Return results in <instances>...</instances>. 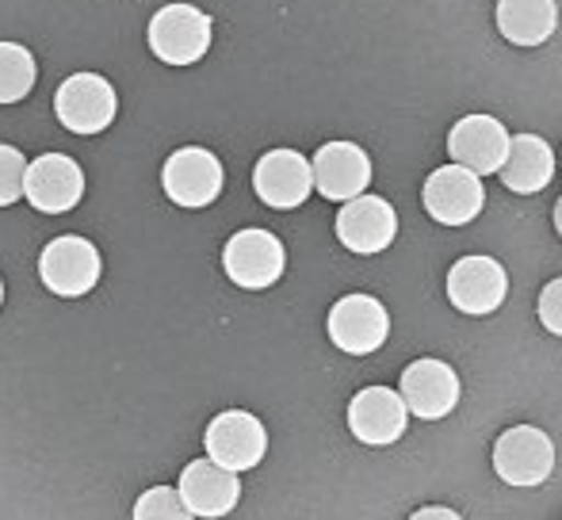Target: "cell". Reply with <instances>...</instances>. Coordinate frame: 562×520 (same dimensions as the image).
Instances as JSON below:
<instances>
[{
  "label": "cell",
  "mask_w": 562,
  "mask_h": 520,
  "mask_svg": "<svg viewBox=\"0 0 562 520\" xmlns=\"http://www.w3.org/2000/svg\"><path fill=\"white\" fill-rule=\"evenodd\" d=\"M494 27L513 46H543L559 31V4L555 0H497Z\"/></svg>",
  "instance_id": "20"
},
{
  "label": "cell",
  "mask_w": 562,
  "mask_h": 520,
  "mask_svg": "<svg viewBox=\"0 0 562 520\" xmlns=\"http://www.w3.org/2000/svg\"><path fill=\"white\" fill-rule=\"evenodd\" d=\"M406 520H463V517H459L451 506H422V509H414Z\"/></svg>",
  "instance_id": "25"
},
{
  "label": "cell",
  "mask_w": 562,
  "mask_h": 520,
  "mask_svg": "<svg viewBox=\"0 0 562 520\" xmlns=\"http://www.w3.org/2000/svg\"><path fill=\"white\" fill-rule=\"evenodd\" d=\"M422 207L425 215L437 226H467L482 215L486 207V188H482V177L463 165H440L425 177L422 188Z\"/></svg>",
  "instance_id": "9"
},
{
  "label": "cell",
  "mask_w": 562,
  "mask_h": 520,
  "mask_svg": "<svg viewBox=\"0 0 562 520\" xmlns=\"http://www.w3.org/2000/svg\"><path fill=\"white\" fill-rule=\"evenodd\" d=\"M223 272L241 291H268L288 272V249L272 230L245 226L223 246Z\"/></svg>",
  "instance_id": "6"
},
{
  "label": "cell",
  "mask_w": 562,
  "mask_h": 520,
  "mask_svg": "<svg viewBox=\"0 0 562 520\" xmlns=\"http://www.w3.org/2000/svg\"><path fill=\"white\" fill-rule=\"evenodd\" d=\"M409 406L402 398V391L394 387H363L352 394L345 409L348 432L360 440L363 448H391L406 437L409 425Z\"/></svg>",
  "instance_id": "13"
},
{
  "label": "cell",
  "mask_w": 562,
  "mask_h": 520,
  "mask_svg": "<svg viewBox=\"0 0 562 520\" xmlns=\"http://www.w3.org/2000/svg\"><path fill=\"white\" fill-rule=\"evenodd\" d=\"M27 157L23 149L0 142V211L12 207V203L23 200V184H27Z\"/></svg>",
  "instance_id": "23"
},
{
  "label": "cell",
  "mask_w": 562,
  "mask_h": 520,
  "mask_svg": "<svg viewBox=\"0 0 562 520\" xmlns=\"http://www.w3.org/2000/svg\"><path fill=\"white\" fill-rule=\"evenodd\" d=\"M131 520H200V517L184 506L177 486H149L134 501Z\"/></svg>",
  "instance_id": "22"
},
{
  "label": "cell",
  "mask_w": 562,
  "mask_h": 520,
  "mask_svg": "<svg viewBox=\"0 0 562 520\" xmlns=\"http://www.w3.org/2000/svg\"><path fill=\"white\" fill-rule=\"evenodd\" d=\"M23 200L38 215H69L85 200V169L69 154H38L27 165Z\"/></svg>",
  "instance_id": "15"
},
{
  "label": "cell",
  "mask_w": 562,
  "mask_h": 520,
  "mask_svg": "<svg viewBox=\"0 0 562 520\" xmlns=\"http://www.w3.org/2000/svg\"><path fill=\"white\" fill-rule=\"evenodd\" d=\"M536 314H540V326L551 337H562V275L543 283L540 298H536Z\"/></svg>",
  "instance_id": "24"
},
{
  "label": "cell",
  "mask_w": 562,
  "mask_h": 520,
  "mask_svg": "<svg viewBox=\"0 0 562 520\" xmlns=\"http://www.w3.org/2000/svg\"><path fill=\"white\" fill-rule=\"evenodd\" d=\"M551 226H555V234H559V241H562V195H559L555 207H551Z\"/></svg>",
  "instance_id": "26"
},
{
  "label": "cell",
  "mask_w": 562,
  "mask_h": 520,
  "mask_svg": "<svg viewBox=\"0 0 562 520\" xmlns=\"http://www.w3.org/2000/svg\"><path fill=\"white\" fill-rule=\"evenodd\" d=\"M38 81V61L23 43L0 38V108L23 104Z\"/></svg>",
  "instance_id": "21"
},
{
  "label": "cell",
  "mask_w": 562,
  "mask_h": 520,
  "mask_svg": "<svg viewBox=\"0 0 562 520\" xmlns=\"http://www.w3.org/2000/svg\"><path fill=\"white\" fill-rule=\"evenodd\" d=\"M211 43H215V20L184 0L157 8L146 27V46L161 66H195L211 54Z\"/></svg>",
  "instance_id": "1"
},
{
  "label": "cell",
  "mask_w": 562,
  "mask_h": 520,
  "mask_svg": "<svg viewBox=\"0 0 562 520\" xmlns=\"http://www.w3.org/2000/svg\"><path fill=\"white\" fill-rule=\"evenodd\" d=\"M54 120L69 134H104L119 120V92L104 74H69L66 81L54 89Z\"/></svg>",
  "instance_id": "3"
},
{
  "label": "cell",
  "mask_w": 562,
  "mask_h": 520,
  "mask_svg": "<svg viewBox=\"0 0 562 520\" xmlns=\"http://www.w3.org/2000/svg\"><path fill=\"white\" fill-rule=\"evenodd\" d=\"M555 169H559V157L551 149V142L543 134L525 131V134H513L509 157H505L497 180L513 195H540L555 180Z\"/></svg>",
  "instance_id": "19"
},
{
  "label": "cell",
  "mask_w": 562,
  "mask_h": 520,
  "mask_svg": "<svg viewBox=\"0 0 562 520\" xmlns=\"http://www.w3.org/2000/svg\"><path fill=\"white\" fill-rule=\"evenodd\" d=\"M252 192L272 211H299L314 192V161L299 149H268L252 165Z\"/></svg>",
  "instance_id": "10"
},
{
  "label": "cell",
  "mask_w": 562,
  "mask_h": 520,
  "mask_svg": "<svg viewBox=\"0 0 562 520\" xmlns=\"http://www.w3.org/2000/svg\"><path fill=\"white\" fill-rule=\"evenodd\" d=\"M559 165H562V154H559Z\"/></svg>",
  "instance_id": "28"
},
{
  "label": "cell",
  "mask_w": 562,
  "mask_h": 520,
  "mask_svg": "<svg viewBox=\"0 0 562 520\" xmlns=\"http://www.w3.org/2000/svg\"><path fill=\"white\" fill-rule=\"evenodd\" d=\"M0 306H4V280H0Z\"/></svg>",
  "instance_id": "27"
},
{
  "label": "cell",
  "mask_w": 562,
  "mask_h": 520,
  "mask_svg": "<svg viewBox=\"0 0 562 520\" xmlns=\"http://www.w3.org/2000/svg\"><path fill=\"white\" fill-rule=\"evenodd\" d=\"M104 275V257L85 234H61L38 253V280L58 298H85Z\"/></svg>",
  "instance_id": "5"
},
{
  "label": "cell",
  "mask_w": 562,
  "mask_h": 520,
  "mask_svg": "<svg viewBox=\"0 0 562 520\" xmlns=\"http://www.w3.org/2000/svg\"><path fill=\"white\" fill-rule=\"evenodd\" d=\"M398 391L406 398L409 414L422 417V421H445L451 409L459 406V398H463L459 372L440 357H422L402 368Z\"/></svg>",
  "instance_id": "14"
},
{
  "label": "cell",
  "mask_w": 562,
  "mask_h": 520,
  "mask_svg": "<svg viewBox=\"0 0 562 520\" xmlns=\"http://www.w3.org/2000/svg\"><path fill=\"white\" fill-rule=\"evenodd\" d=\"M177 490L195 517L223 520L234 513L237 501H241V478H237V471H229L223 463L211 460V455H203V460H192L180 471Z\"/></svg>",
  "instance_id": "18"
},
{
  "label": "cell",
  "mask_w": 562,
  "mask_h": 520,
  "mask_svg": "<svg viewBox=\"0 0 562 520\" xmlns=\"http://www.w3.org/2000/svg\"><path fill=\"white\" fill-rule=\"evenodd\" d=\"M226 188V169L207 146H180L161 165V192L180 211H207Z\"/></svg>",
  "instance_id": "4"
},
{
  "label": "cell",
  "mask_w": 562,
  "mask_h": 520,
  "mask_svg": "<svg viewBox=\"0 0 562 520\" xmlns=\"http://www.w3.org/2000/svg\"><path fill=\"white\" fill-rule=\"evenodd\" d=\"M311 161H314V192L329 203L356 200V195L368 192L371 177H375L368 149L356 146V142H345V138L318 146Z\"/></svg>",
  "instance_id": "16"
},
{
  "label": "cell",
  "mask_w": 562,
  "mask_h": 520,
  "mask_svg": "<svg viewBox=\"0 0 562 520\" xmlns=\"http://www.w3.org/2000/svg\"><path fill=\"white\" fill-rule=\"evenodd\" d=\"M513 134L494 115H463L448 131V157L479 177H497L509 157Z\"/></svg>",
  "instance_id": "17"
},
{
  "label": "cell",
  "mask_w": 562,
  "mask_h": 520,
  "mask_svg": "<svg viewBox=\"0 0 562 520\" xmlns=\"http://www.w3.org/2000/svg\"><path fill=\"white\" fill-rule=\"evenodd\" d=\"M326 334L334 349L345 352V357H375L391 337V314L375 295L352 291V295H340L329 306Z\"/></svg>",
  "instance_id": "7"
},
{
  "label": "cell",
  "mask_w": 562,
  "mask_h": 520,
  "mask_svg": "<svg viewBox=\"0 0 562 520\" xmlns=\"http://www.w3.org/2000/svg\"><path fill=\"white\" fill-rule=\"evenodd\" d=\"M555 440L540 429V425H509L502 437L494 440V475L505 486H517V490H536L551 478L555 471Z\"/></svg>",
  "instance_id": "2"
},
{
  "label": "cell",
  "mask_w": 562,
  "mask_h": 520,
  "mask_svg": "<svg viewBox=\"0 0 562 520\" xmlns=\"http://www.w3.org/2000/svg\"><path fill=\"white\" fill-rule=\"evenodd\" d=\"M448 303L456 306L467 318H486V314L502 310L505 298H509V272L497 257L471 253L459 257L448 268Z\"/></svg>",
  "instance_id": "8"
},
{
  "label": "cell",
  "mask_w": 562,
  "mask_h": 520,
  "mask_svg": "<svg viewBox=\"0 0 562 520\" xmlns=\"http://www.w3.org/2000/svg\"><path fill=\"white\" fill-rule=\"evenodd\" d=\"M337 241L356 257H375L386 253L398 238V211L391 207V200L375 192H363L356 200L340 203L337 211Z\"/></svg>",
  "instance_id": "12"
},
{
  "label": "cell",
  "mask_w": 562,
  "mask_h": 520,
  "mask_svg": "<svg viewBox=\"0 0 562 520\" xmlns=\"http://www.w3.org/2000/svg\"><path fill=\"white\" fill-rule=\"evenodd\" d=\"M203 448H207V455L215 463H223V467L245 475V471L265 463L268 429L257 414H249V409H223V414L211 417L207 432H203Z\"/></svg>",
  "instance_id": "11"
}]
</instances>
